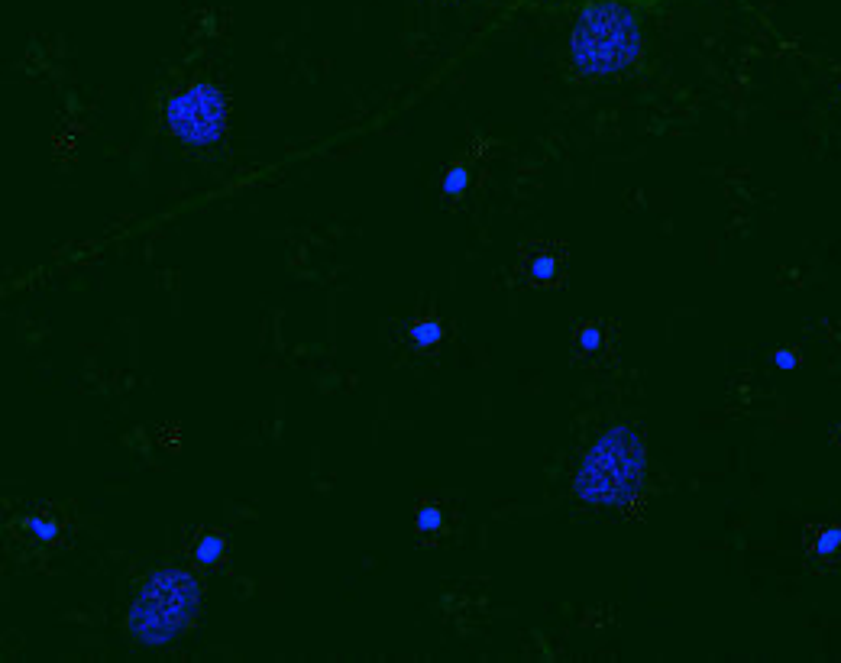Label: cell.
<instances>
[{
  "mask_svg": "<svg viewBox=\"0 0 841 663\" xmlns=\"http://www.w3.org/2000/svg\"><path fill=\"white\" fill-rule=\"evenodd\" d=\"M809 566L816 570H838L841 566V521H812L803 537Z\"/></svg>",
  "mask_w": 841,
  "mask_h": 663,
  "instance_id": "5",
  "label": "cell"
},
{
  "mask_svg": "<svg viewBox=\"0 0 841 663\" xmlns=\"http://www.w3.org/2000/svg\"><path fill=\"white\" fill-rule=\"evenodd\" d=\"M644 36L634 10L618 0H592L570 33L573 65L592 78L622 75L641 59Z\"/></svg>",
  "mask_w": 841,
  "mask_h": 663,
  "instance_id": "2",
  "label": "cell"
},
{
  "mask_svg": "<svg viewBox=\"0 0 841 663\" xmlns=\"http://www.w3.org/2000/svg\"><path fill=\"white\" fill-rule=\"evenodd\" d=\"M198 612V583L182 570L156 573L130 609V628L146 644H165Z\"/></svg>",
  "mask_w": 841,
  "mask_h": 663,
  "instance_id": "3",
  "label": "cell"
},
{
  "mask_svg": "<svg viewBox=\"0 0 841 663\" xmlns=\"http://www.w3.org/2000/svg\"><path fill=\"white\" fill-rule=\"evenodd\" d=\"M644 473H647V453L641 437L631 427H612L579 460L573 489L579 495V502H586L592 508L618 511L638 502V495L644 492Z\"/></svg>",
  "mask_w": 841,
  "mask_h": 663,
  "instance_id": "1",
  "label": "cell"
},
{
  "mask_svg": "<svg viewBox=\"0 0 841 663\" xmlns=\"http://www.w3.org/2000/svg\"><path fill=\"white\" fill-rule=\"evenodd\" d=\"M175 133L188 143H211L224 133V101L208 85L188 88L169 104Z\"/></svg>",
  "mask_w": 841,
  "mask_h": 663,
  "instance_id": "4",
  "label": "cell"
}]
</instances>
